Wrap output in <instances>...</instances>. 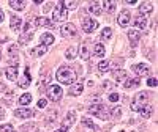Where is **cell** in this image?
<instances>
[{"mask_svg":"<svg viewBox=\"0 0 158 132\" xmlns=\"http://www.w3.org/2000/svg\"><path fill=\"white\" fill-rule=\"evenodd\" d=\"M56 77L60 83L71 85L76 80V72L73 71V68H70V66H60L56 72Z\"/></svg>","mask_w":158,"mask_h":132,"instance_id":"obj_1","label":"cell"},{"mask_svg":"<svg viewBox=\"0 0 158 132\" xmlns=\"http://www.w3.org/2000/svg\"><path fill=\"white\" fill-rule=\"evenodd\" d=\"M89 112L92 115L98 116L100 120H109V118H111V109H108L104 104H100V102L98 104H92Z\"/></svg>","mask_w":158,"mask_h":132,"instance_id":"obj_2","label":"cell"},{"mask_svg":"<svg viewBox=\"0 0 158 132\" xmlns=\"http://www.w3.org/2000/svg\"><path fill=\"white\" fill-rule=\"evenodd\" d=\"M149 98H150L149 93H146V91H141L139 95H136L135 101L131 102V110H133V112H139V109L142 107V104H146V102L149 101Z\"/></svg>","mask_w":158,"mask_h":132,"instance_id":"obj_3","label":"cell"},{"mask_svg":"<svg viewBox=\"0 0 158 132\" xmlns=\"http://www.w3.org/2000/svg\"><path fill=\"white\" fill-rule=\"evenodd\" d=\"M67 8L63 6V2H59L57 6L54 8V14H52V19L56 22H62V21H67Z\"/></svg>","mask_w":158,"mask_h":132,"instance_id":"obj_4","label":"cell"},{"mask_svg":"<svg viewBox=\"0 0 158 132\" xmlns=\"http://www.w3.org/2000/svg\"><path fill=\"white\" fill-rule=\"evenodd\" d=\"M63 96V90L59 87V85H51L49 87V93H48V99L52 101V102H57L60 101Z\"/></svg>","mask_w":158,"mask_h":132,"instance_id":"obj_5","label":"cell"},{"mask_svg":"<svg viewBox=\"0 0 158 132\" xmlns=\"http://www.w3.org/2000/svg\"><path fill=\"white\" fill-rule=\"evenodd\" d=\"M133 72L138 76V79L142 77V76H149V72H150V66L146 64V63H138V64L133 66Z\"/></svg>","mask_w":158,"mask_h":132,"instance_id":"obj_6","label":"cell"},{"mask_svg":"<svg viewBox=\"0 0 158 132\" xmlns=\"http://www.w3.org/2000/svg\"><path fill=\"white\" fill-rule=\"evenodd\" d=\"M82 29L85 33H92L94 30L98 29V22L94 21V19H90V17H84L82 19Z\"/></svg>","mask_w":158,"mask_h":132,"instance_id":"obj_7","label":"cell"},{"mask_svg":"<svg viewBox=\"0 0 158 132\" xmlns=\"http://www.w3.org/2000/svg\"><path fill=\"white\" fill-rule=\"evenodd\" d=\"M60 33H62V36H65V38H68V36H71V35H74L76 33V27H74V24H63L62 27H60Z\"/></svg>","mask_w":158,"mask_h":132,"instance_id":"obj_8","label":"cell"},{"mask_svg":"<svg viewBox=\"0 0 158 132\" xmlns=\"http://www.w3.org/2000/svg\"><path fill=\"white\" fill-rule=\"evenodd\" d=\"M127 36H128V39H130V43H131V46H136L138 44V41H139V38H141V33H139V30L138 29H131L128 33H127Z\"/></svg>","mask_w":158,"mask_h":132,"instance_id":"obj_9","label":"cell"},{"mask_svg":"<svg viewBox=\"0 0 158 132\" xmlns=\"http://www.w3.org/2000/svg\"><path fill=\"white\" fill-rule=\"evenodd\" d=\"M130 13L128 11H122L120 14H118V17H117V22H118V25L120 27H127V25L130 24Z\"/></svg>","mask_w":158,"mask_h":132,"instance_id":"obj_10","label":"cell"},{"mask_svg":"<svg viewBox=\"0 0 158 132\" xmlns=\"http://www.w3.org/2000/svg\"><path fill=\"white\" fill-rule=\"evenodd\" d=\"M15 115L18 118H32L35 115V112L32 109H16L15 110Z\"/></svg>","mask_w":158,"mask_h":132,"instance_id":"obj_11","label":"cell"},{"mask_svg":"<svg viewBox=\"0 0 158 132\" xmlns=\"http://www.w3.org/2000/svg\"><path fill=\"white\" fill-rule=\"evenodd\" d=\"M33 25H35V27H48V29H51V27H52V22H51L48 17L41 16V17H36V19H35Z\"/></svg>","mask_w":158,"mask_h":132,"instance_id":"obj_12","label":"cell"},{"mask_svg":"<svg viewBox=\"0 0 158 132\" xmlns=\"http://www.w3.org/2000/svg\"><path fill=\"white\" fill-rule=\"evenodd\" d=\"M74 120H76V113H74L73 110H71V112H68V113H67V116H65V120H63V124H62V127L68 129L70 126H73Z\"/></svg>","mask_w":158,"mask_h":132,"instance_id":"obj_13","label":"cell"},{"mask_svg":"<svg viewBox=\"0 0 158 132\" xmlns=\"http://www.w3.org/2000/svg\"><path fill=\"white\" fill-rule=\"evenodd\" d=\"M40 43L48 47V46H51L52 43H54V36H52L51 33H43L41 36H40Z\"/></svg>","mask_w":158,"mask_h":132,"instance_id":"obj_14","label":"cell"},{"mask_svg":"<svg viewBox=\"0 0 158 132\" xmlns=\"http://www.w3.org/2000/svg\"><path fill=\"white\" fill-rule=\"evenodd\" d=\"M112 76H114V80L118 82V83H123V82L127 80V72L122 71V69H115Z\"/></svg>","mask_w":158,"mask_h":132,"instance_id":"obj_15","label":"cell"},{"mask_svg":"<svg viewBox=\"0 0 158 132\" xmlns=\"http://www.w3.org/2000/svg\"><path fill=\"white\" fill-rule=\"evenodd\" d=\"M5 74L10 80H16L18 79V66H10V68L5 69Z\"/></svg>","mask_w":158,"mask_h":132,"instance_id":"obj_16","label":"cell"},{"mask_svg":"<svg viewBox=\"0 0 158 132\" xmlns=\"http://www.w3.org/2000/svg\"><path fill=\"white\" fill-rule=\"evenodd\" d=\"M21 25H22V19H19V17H11V24H10V27H11V30L13 32H19L21 30Z\"/></svg>","mask_w":158,"mask_h":132,"instance_id":"obj_17","label":"cell"},{"mask_svg":"<svg viewBox=\"0 0 158 132\" xmlns=\"http://www.w3.org/2000/svg\"><path fill=\"white\" fill-rule=\"evenodd\" d=\"M89 13H92V14H97V16H100L101 14V3H98V2H94V3H90L89 5Z\"/></svg>","mask_w":158,"mask_h":132,"instance_id":"obj_18","label":"cell"},{"mask_svg":"<svg viewBox=\"0 0 158 132\" xmlns=\"http://www.w3.org/2000/svg\"><path fill=\"white\" fill-rule=\"evenodd\" d=\"M82 90H84V85L82 83H76V85H73L70 88V95L71 96H79V95L82 93Z\"/></svg>","mask_w":158,"mask_h":132,"instance_id":"obj_19","label":"cell"},{"mask_svg":"<svg viewBox=\"0 0 158 132\" xmlns=\"http://www.w3.org/2000/svg\"><path fill=\"white\" fill-rule=\"evenodd\" d=\"M146 27H147V19L144 17V16L136 17V21H135V29H146Z\"/></svg>","mask_w":158,"mask_h":132,"instance_id":"obj_20","label":"cell"},{"mask_svg":"<svg viewBox=\"0 0 158 132\" xmlns=\"http://www.w3.org/2000/svg\"><path fill=\"white\" fill-rule=\"evenodd\" d=\"M76 55H77V47L76 46L67 49V52H65V58H67V60H73Z\"/></svg>","mask_w":158,"mask_h":132,"instance_id":"obj_21","label":"cell"},{"mask_svg":"<svg viewBox=\"0 0 158 132\" xmlns=\"http://www.w3.org/2000/svg\"><path fill=\"white\" fill-rule=\"evenodd\" d=\"M10 6L16 11H22L25 8V2H18V0H11L10 2Z\"/></svg>","mask_w":158,"mask_h":132,"instance_id":"obj_22","label":"cell"},{"mask_svg":"<svg viewBox=\"0 0 158 132\" xmlns=\"http://www.w3.org/2000/svg\"><path fill=\"white\" fill-rule=\"evenodd\" d=\"M139 113H141L142 118H149L152 115V107L150 105H142V107L139 109Z\"/></svg>","mask_w":158,"mask_h":132,"instance_id":"obj_23","label":"cell"},{"mask_svg":"<svg viewBox=\"0 0 158 132\" xmlns=\"http://www.w3.org/2000/svg\"><path fill=\"white\" fill-rule=\"evenodd\" d=\"M104 52H106V50H104V46H103L101 43L95 44V50H94V54H95L98 58H103V57H104Z\"/></svg>","mask_w":158,"mask_h":132,"instance_id":"obj_24","label":"cell"},{"mask_svg":"<svg viewBox=\"0 0 158 132\" xmlns=\"http://www.w3.org/2000/svg\"><path fill=\"white\" fill-rule=\"evenodd\" d=\"M150 11H152V5H150V3L144 2V3L139 5V13H141V14H149Z\"/></svg>","mask_w":158,"mask_h":132,"instance_id":"obj_25","label":"cell"},{"mask_svg":"<svg viewBox=\"0 0 158 132\" xmlns=\"http://www.w3.org/2000/svg\"><path fill=\"white\" fill-rule=\"evenodd\" d=\"M32 102V95L30 93H25V95H22L21 98H19V104L21 105H27V104H30Z\"/></svg>","mask_w":158,"mask_h":132,"instance_id":"obj_26","label":"cell"},{"mask_svg":"<svg viewBox=\"0 0 158 132\" xmlns=\"http://www.w3.org/2000/svg\"><path fill=\"white\" fill-rule=\"evenodd\" d=\"M8 55H11L15 60H18V46L16 44L8 46Z\"/></svg>","mask_w":158,"mask_h":132,"instance_id":"obj_27","label":"cell"},{"mask_svg":"<svg viewBox=\"0 0 158 132\" xmlns=\"http://www.w3.org/2000/svg\"><path fill=\"white\" fill-rule=\"evenodd\" d=\"M111 68V61L109 60H101L100 63H98V69L100 71H108Z\"/></svg>","mask_w":158,"mask_h":132,"instance_id":"obj_28","label":"cell"},{"mask_svg":"<svg viewBox=\"0 0 158 132\" xmlns=\"http://www.w3.org/2000/svg\"><path fill=\"white\" fill-rule=\"evenodd\" d=\"M139 85V79L136 77V79H130V80H127L125 83H123V87L125 88H133V87H138Z\"/></svg>","mask_w":158,"mask_h":132,"instance_id":"obj_29","label":"cell"},{"mask_svg":"<svg viewBox=\"0 0 158 132\" xmlns=\"http://www.w3.org/2000/svg\"><path fill=\"white\" fill-rule=\"evenodd\" d=\"M101 6L106 8V11H108V13H112V11L115 10V3H114V2H108V0H104V2L101 3Z\"/></svg>","mask_w":158,"mask_h":132,"instance_id":"obj_30","label":"cell"},{"mask_svg":"<svg viewBox=\"0 0 158 132\" xmlns=\"http://www.w3.org/2000/svg\"><path fill=\"white\" fill-rule=\"evenodd\" d=\"M24 74H25V80H24V82H21L19 85H21V87H24V88H27V87L30 85V74H29V68H25Z\"/></svg>","mask_w":158,"mask_h":132,"instance_id":"obj_31","label":"cell"},{"mask_svg":"<svg viewBox=\"0 0 158 132\" xmlns=\"http://www.w3.org/2000/svg\"><path fill=\"white\" fill-rule=\"evenodd\" d=\"M46 52H48V47H46V46H43V44H40V46L32 52V54H36V55H44Z\"/></svg>","mask_w":158,"mask_h":132,"instance_id":"obj_32","label":"cell"},{"mask_svg":"<svg viewBox=\"0 0 158 132\" xmlns=\"http://www.w3.org/2000/svg\"><path fill=\"white\" fill-rule=\"evenodd\" d=\"M32 38V33H22V36L19 38V44H27L29 43V39Z\"/></svg>","mask_w":158,"mask_h":132,"instance_id":"obj_33","label":"cell"},{"mask_svg":"<svg viewBox=\"0 0 158 132\" xmlns=\"http://www.w3.org/2000/svg\"><path fill=\"white\" fill-rule=\"evenodd\" d=\"M111 35H112V30H111L109 27L103 29V32H101V38H103V39H111Z\"/></svg>","mask_w":158,"mask_h":132,"instance_id":"obj_34","label":"cell"},{"mask_svg":"<svg viewBox=\"0 0 158 132\" xmlns=\"http://www.w3.org/2000/svg\"><path fill=\"white\" fill-rule=\"evenodd\" d=\"M81 58H82V60H87V58H89V49H87L85 44L81 46Z\"/></svg>","mask_w":158,"mask_h":132,"instance_id":"obj_35","label":"cell"},{"mask_svg":"<svg viewBox=\"0 0 158 132\" xmlns=\"http://www.w3.org/2000/svg\"><path fill=\"white\" fill-rule=\"evenodd\" d=\"M63 6L67 10H74L77 6V2H63Z\"/></svg>","mask_w":158,"mask_h":132,"instance_id":"obj_36","label":"cell"},{"mask_svg":"<svg viewBox=\"0 0 158 132\" xmlns=\"http://www.w3.org/2000/svg\"><path fill=\"white\" fill-rule=\"evenodd\" d=\"M82 123H84V126H89V127H92V129H97V130H98V127H97L94 123H92V121L89 120V118H84V120H82Z\"/></svg>","mask_w":158,"mask_h":132,"instance_id":"obj_37","label":"cell"},{"mask_svg":"<svg viewBox=\"0 0 158 132\" xmlns=\"http://www.w3.org/2000/svg\"><path fill=\"white\" fill-rule=\"evenodd\" d=\"M108 99H109L111 102H117V101H120V96H118L117 93H111V95L108 96Z\"/></svg>","mask_w":158,"mask_h":132,"instance_id":"obj_38","label":"cell"},{"mask_svg":"<svg viewBox=\"0 0 158 132\" xmlns=\"http://www.w3.org/2000/svg\"><path fill=\"white\" fill-rule=\"evenodd\" d=\"M0 132H13V126H11V124L0 126Z\"/></svg>","mask_w":158,"mask_h":132,"instance_id":"obj_39","label":"cell"},{"mask_svg":"<svg viewBox=\"0 0 158 132\" xmlns=\"http://www.w3.org/2000/svg\"><path fill=\"white\" fill-rule=\"evenodd\" d=\"M147 85H149V87H156V77L147 79Z\"/></svg>","mask_w":158,"mask_h":132,"instance_id":"obj_40","label":"cell"},{"mask_svg":"<svg viewBox=\"0 0 158 132\" xmlns=\"http://www.w3.org/2000/svg\"><path fill=\"white\" fill-rule=\"evenodd\" d=\"M38 107H40V109H43V107H46V101H44V99H41V101H38Z\"/></svg>","mask_w":158,"mask_h":132,"instance_id":"obj_41","label":"cell"},{"mask_svg":"<svg viewBox=\"0 0 158 132\" xmlns=\"http://www.w3.org/2000/svg\"><path fill=\"white\" fill-rule=\"evenodd\" d=\"M104 88H109V87H112V83L109 82V80H106V82H104V85H103Z\"/></svg>","mask_w":158,"mask_h":132,"instance_id":"obj_42","label":"cell"},{"mask_svg":"<svg viewBox=\"0 0 158 132\" xmlns=\"http://www.w3.org/2000/svg\"><path fill=\"white\" fill-rule=\"evenodd\" d=\"M3 118H5V112H3L2 109H0V121H2V120H3Z\"/></svg>","mask_w":158,"mask_h":132,"instance_id":"obj_43","label":"cell"},{"mask_svg":"<svg viewBox=\"0 0 158 132\" xmlns=\"http://www.w3.org/2000/svg\"><path fill=\"white\" fill-rule=\"evenodd\" d=\"M3 17H5V14H3V11L0 10V22H3Z\"/></svg>","mask_w":158,"mask_h":132,"instance_id":"obj_44","label":"cell"},{"mask_svg":"<svg viewBox=\"0 0 158 132\" xmlns=\"http://www.w3.org/2000/svg\"><path fill=\"white\" fill-rule=\"evenodd\" d=\"M51 5H52V3H51V2H49V3H46V5H44V11H46V13H48V10H49V8H51Z\"/></svg>","mask_w":158,"mask_h":132,"instance_id":"obj_45","label":"cell"},{"mask_svg":"<svg viewBox=\"0 0 158 132\" xmlns=\"http://www.w3.org/2000/svg\"><path fill=\"white\" fill-rule=\"evenodd\" d=\"M54 132H67V129H65V127H60V129H57V130H54Z\"/></svg>","mask_w":158,"mask_h":132,"instance_id":"obj_46","label":"cell"},{"mask_svg":"<svg viewBox=\"0 0 158 132\" xmlns=\"http://www.w3.org/2000/svg\"><path fill=\"white\" fill-rule=\"evenodd\" d=\"M0 58H2V54H0Z\"/></svg>","mask_w":158,"mask_h":132,"instance_id":"obj_47","label":"cell"},{"mask_svg":"<svg viewBox=\"0 0 158 132\" xmlns=\"http://www.w3.org/2000/svg\"><path fill=\"white\" fill-rule=\"evenodd\" d=\"M120 132H125V130H120Z\"/></svg>","mask_w":158,"mask_h":132,"instance_id":"obj_48","label":"cell"},{"mask_svg":"<svg viewBox=\"0 0 158 132\" xmlns=\"http://www.w3.org/2000/svg\"><path fill=\"white\" fill-rule=\"evenodd\" d=\"M35 132H36V130H35Z\"/></svg>","mask_w":158,"mask_h":132,"instance_id":"obj_49","label":"cell"}]
</instances>
